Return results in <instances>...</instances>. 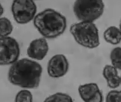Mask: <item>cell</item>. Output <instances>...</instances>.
Here are the masks:
<instances>
[{
  "mask_svg": "<svg viewBox=\"0 0 121 102\" xmlns=\"http://www.w3.org/2000/svg\"><path fill=\"white\" fill-rule=\"evenodd\" d=\"M43 72L42 66L27 58L18 60L11 65L8 80L13 85L25 89H35L39 85Z\"/></svg>",
  "mask_w": 121,
  "mask_h": 102,
  "instance_id": "6da1fadb",
  "label": "cell"
},
{
  "mask_svg": "<svg viewBox=\"0 0 121 102\" xmlns=\"http://www.w3.org/2000/svg\"><path fill=\"white\" fill-rule=\"evenodd\" d=\"M33 23L40 33L47 39H54L60 36L67 27L65 17L52 9H47L36 15Z\"/></svg>",
  "mask_w": 121,
  "mask_h": 102,
  "instance_id": "7a4b0ae2",
  "label": "cell"
},
{
  "mask_svg": "<svg viewBox=\"0 0 121 102\" xmlns=\"http://www.w3.org/2000/svg\"><path fill=\"white\" fill-rule=\"evenodd\" d=\"M69 31L75 41L82 47L94 49L100 44L99 30L94 22L81 21L74 23Z\"/></svg>",
  "mask_w": 121,
  "mask_h": 102,
  "instance_id": "3957f363",
  "label": "cell"
},
{
  "mask_svg": "<svg viewBox=\"0 0 121 102\" xmlns=\"http://www.w3.org/2000/svg\"><path fill=\"white\" fill-rule=\"evenodd\" d=\"M104 6L101 0H77L74 3L73 11L79 20L94 22L103 15Z\"/></svg>",
  "mask_w": 121,
  "mask_h": 102,
  "instance_id": "277c9868",
  "label": "cell"
},
{
  "mask_svg": "<svg viewBox=\"0 0 121 102\" xmlns=\"http://www.w3.org/2000/svg\"><path fill=\"white\" fill-rule=\"evenodd\" d=\"M11 11L14 20L18 24H27L33 20L36 16L37 6L31 0L13 1Z\"/></svg>",
  "mask_w": 121,
  "mask_h": 102,
  "instance_id": "5b68a950",
  "label": "cell"
},
{
  "mask_svg": "<svg viewBox=\"0 0 121 102\" xmlns=\"http://www.w3.org/2000/svg\"><path fill=\"white\" fill-rule=\"evenodd\" d=\"M20 53L17 41L12 37H0V65H11L18 60Z\"/></svg>",
  "mask_w": 121,
  "mask_h": 102,
  "instance_id": "8992f818",
  "label": "cell"
},
{
  "mask_svg": "<svg viewBox=\"0 0 121 102\" xmlns=\"http://www.w3.org/2000/svg\"><path fill=\"white\" fill-rule=\"evenodd\" d=\"M69 68V62L66 57L63 54H57L48 62V73L51 77L59 78L66 75Z\"/></svg>",
  "mask_w": 121,
  "mask_h": 102,
  "instance_id": "52a82bcc",
  "label": "cell"
},
{
  "mask_svg": "<svg viewBox=\"0 0 121 102\" xmlns=\"http://www.w3.org/2000/svg\"><path fill=\"white\" fill-rule=\"evenodd\" d=\"M78 92L81 99L84 102H104L103 93L99 87L95 83L80 85Z\"/></svg>",
  "mask_w": 121,
  "mask_h": 102,
  "instance_id": "ba28073f",
  "label": "cell"
},
{
  "mask_svg": "<svg viewBox=\"0 0 121 102\" xmlns=\"http://www.w3.org/2000/svg\"><path fill=\"white\" fill-rule=\"evenodd\" d=\"M49 49V45L45 38H38L30 43L27 49V54L32 59L42 60L47 55Z\"/></svg>",
  "mask_w": 121,
  "mask_h": 102,
  "instance_id": "9c48e42d",
  "label": "cell"
},
{
  "mask_svg": "<svg viewBox=\"0 0 121 102\" xmlns=\"http://www.w3.org/2000/svg\"><path fill=\"white\" fill-rule=\"evenodd\" d=\"M102 75L110 89H115L120 86L121 78L118 70L112 65H106L103 69Z\"/></svg>",
  "mask_w": 121,
  "mask_h": 102,
  "instance_id": "30bf717a",
  "label": "cell"
},
{
  "mask_svg": "<svg viewBox=\"0 0 121 102\" xmlns=\"http://www.w3.org/2000/svg\"><path fill=\"white\" fill-rule=\"evenodd\" d=\"M103 35L104 40L111 44L118 45L121 42V32L116 26L108 27L104 32Z\"/></svg>",
  "mask_w": 121,
  "mask_h": 102,
  "instance_id": "8fae6325",
  "label": "cell"
},
{
  "mask_svg": "<svg viewBox=\"0 0 121 102\" xmlns=\"http://www.w3.org/2000/svg\"><path fill=\"white\" fill-rule=\"evenodd\" d=\"M13 26L10 21L5 17L0 18V37L9 36L12 33Z\"/></svg>",
  "mask_w": 121,
  "mask_h": 102,
  "instance_id": "7c38bea8",
  "label": "cell"
},
{
  "mask_svg": "<svg viewBox=\"0 0 121 102\" xmlns=\"http://www.w3.org/2000/svg\"><path fill=\"white\" fill-rule=\"evenodd\" d=\"M43 102H73V101L68 94L58 92L49 96Z\"/></svg>",
  "mask_w": 121,
  "mask_h": 102,
  "instance_id": "4fadbf2b",
  "label": "cell"
},
{
  "mask_svg": "<svg viewBox=\"0 0 121 102\" xmlns=\"http://www.w3.org/2000/svg\"><path fill=\"white\" fill-rule=\"evenodd\" d=\"M112 65L121 71V47H117L111 51L110 55Z\"/></svg>",
  "mask_w": 121,
  "mask_h": 102,
  "instance_id": "5bb4252c",
  "label": "cell"
},
{
  "mask_svg": "<svg viewBox=\"0 0 121 102\" xmlns=\"http://www.w3.org/2000/svg\"><path fill=\"white\" fill-rule=\"evenodd\" d=\"M33 97L30 91L26 89L22 90L16 94L15 102H33Z\"/></svg>",
  "mask_w": 121,
  "mask_h": 102,
  "instance_id": "9a60e30c",
  "label": "cell"
},
{
  "mask_svg": "<svg viewBox=\"0 0 121 102\" xmlns=\"http://www.w3.org/2000/svg\"><path fill=\"white\" fill-rule=\"evenodd\" d=\"M105 102H121V90L112 89L107 94Z\"/></svg>",
  "mask_w": 121,
  "mask_h": 102,
  "instance_id": "2e32d148",
  "label": "cell"
},
{
  "mask_svg": "<svg viewBox=\"0 0 121 102\" xmlns=\"http://www.w3.org/2000/svg\"><path fill=\"white\" fill-rule=\"evenodd\" d=\"M4 11V10L3 7L0 3V18L1 17L2 15L3 14Z\"/></svg>",
  "mask_w": 121,
  "mask_h": 102,
  "instance_id": "e0dca14e",
  "label": "cell"
},
{
  "mask_svg": "<svg viewBox=\"0 0 121 102\" xmlns=\"http://www.w3.org/2000/svg\"><path fill=\"white\" fill-rule=\"evenodd\" d=\"M119 29H120V30H121V21H120V25H119Z\"/></svg>",
  "mask_w": 121,
  "mask_h": 102,
  "instance_id": "ac0fdd59",
  "label": "cell"
},
{
  "mask_svg": "<svg viewBox=\"0 0 121 102\" xmlns=\"http://www.w3.org/2000/svg\"><path fill=\"white\" fill-rule=\"evenodd\" d=\"M120 78H121V83H120V86H121V76H120Z\"/></svg>",
  "mask_w": 121,
  "mask_h": 102,
  "instance_id": "d6986e66",
  "label": "cell"
}]
</instances>
